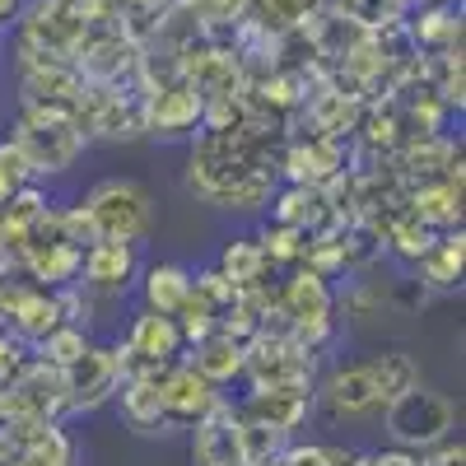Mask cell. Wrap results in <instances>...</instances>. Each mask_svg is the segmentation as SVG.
<instances>
[{
    "label": "cell",
    "mask_w": 466,
    "mask_h": 466,
    "mask_svg": "<svg viewBox=\"0 0 466 466\" xmlns=\"http://www.w3.org/2000/svg\"><path fill=\"white\" fill-rule=\"evenodd\" d=\"M85 145H89V136L80 131V122L70 112H56V107H24L19 127H15V149L24 154L33 177L66 173L80 159Z\"/></svg>",
    "instance_id": "obj_1"
},
{
    "label": "cell",
    "mask_w": 466,
    "mask_h": 466,
    "mask_svg": "<svg viewBox=\"0 0 466 466\" xmlns=\"http://www.w3.org/2000/svg\"><path fill=\"white\" fill-rule=\"evenodd\" d=\"M378 415H382L387 439H392L397 448H410V452L434 448L439 439L452 434V424H457L452 401L439 397V392H430V387H420V382H410L406 392H397Z\"/></svg>",
    "instance_id": "obj_2"
},
{
    "label": "cell",
    "mask_w": 466,
    "mask_h": 466,
    "mask_svg": "<svg viewBox=\"0 0 466 466\" xmlns=\"http://www.w3.org/2000/svg\"><path fill=\"white\" fill-rule=\"evenodd\" d=\"M243 378L252 387H299V392H313L318 387V355L303 350L294 336L257 331L243 345Z\"/></svg>",
    "instance_id": "obj_3"
},
{
    "label": "cell",
    "mask_w": 466,
    "mask_h": 466,
    "mask_svg": "<svg viewBox=\"0 0 466 466\" xmlns=\"http://www.w3.org/2000/svg\"><path fill=\"white\" fill-rule=\"evenodd\" d=\"M98 228V238H122V243H140L149 224H154V206L145 197V187L131 177H107L98 182L89 197L80 201Z\"/></svg>",
    "instance_id": "obj_4"
},
{
    "label": "cell",
    "mask_w": 466,
    "mask_h": 466,
    "mask_svg": "<svg viewBox=\"0 0 466 466\" xmlns=\"http://www.w3.org/2000/svg\"><path fill=\"white\" fill-rule=\"evenodd\" d=\"M112 350H116V364H122V378H127V373H140V369H164V364L182 360L187 345H182V331L168 313H149L145 308L131 322L127 340H116Z\"/></svg>",
    "instance_id": "obj_5"
},
{
    "label": "cell",
    "mask_w": 466,
    "mask_h": 466,
    "mask_svg": "<svg viewBox=\"0 0 466 466\" xmlns=\"http://www.w3.org/2000/svg\"><path fill=\"white\" fill-rule=\"evenodd\" d=\"M66 373V410H98L116 397V382H122V364H116L112 345H85V355L75 360Z\"/></svg>",
    "instance_id": "obj_6"
},
{
    "label": "cell",
    "mask_w": 466,
    "mask_h": 466,
    "mask_svg": "<svg viewBox=\"0 0 466 466\" xmlns=\"http://www.w3.org/2000/svg\"><path fill=\"white\" fill-rule=\"evenodd\" d=\"M201 112H206V94L191 80H168L159 89L145 94V131L149 136H197L201 131Z\"/></svg>",
    "instance_id": "obj_7"
},
{
    "label": "cell",
    "mask_w": 466,
    "mask_h": 466,
    "mask_svg": "<svg viewBox=\"0 0 466 466\" xmlns=\"http://www.w3.org/2000/svg\"><path fill=\"white\" fill-rule=\"evenodd\" d=\"M191 466H248L238 406L215 401L197 424H191Z\"/></svg>",
    "instance_id": "obj_8"
},
{
    "label": "cell",
    "mask_w": 466,
    "mask_h": 466,
    "mask_svg": "<svg viewBox=\"0 0 466 466\" xmlns=\"http://www.w3.org/2000/svg\"><path fill=\"white\" fill-rule=\"evenodd\" d=\"M350 168V149L340 136H299V140H285L280 159H276V173H285L289 182H308V187H327L331 177H340Z\"/></svg>",
    "instance_id": "obj_9"
},
{
    "label": "cell",
    "mask_w": 466,
    "mask_h": 466,
    "mask_svg": "<svg viewBox=\"0 0 466 466\" xmlns=\"http://www.w3.org/2000/svg\"><path fill=\"white\" fill-rule=\"evenodd\" d=\"M318 401H322V410H327L331 420H364V415H378V410L387 406L364 360L331 369V373L322 378V387H318Z\"/></svg>",
    "instance_id": "obj_10"
},
{
    "label": "cell",
    "mask_w": 466,
    "mask_h": 466,
    "mask_svg": "<svg viewBox=\"0 0 466 466\" xmlns=\"http://www.w3.org/2000/svg\"><path fill=\"white\" fill-rule=\"evenodd\" d=\"M140 270V257H136V243H122V238H98L85 248L80 257V276H85V289L94 294H116L122 299Z\"/></svg>",
    "instance_id": "obj_11"
},
{
    "label": "cell",
    "mask_w": 466,
    "mask_h": 466,
    "mask_svg": "<svg viewBox=\"0 0 466 466\" xmlns=\"http://www.w3.org/2000/svg\"><path fill=\"white\" fill-rule=\"evenodd\" d=\"M159 392H164V415H168V424H187V430L219 401V387L206 382L197 369L182 364V360H173V364L159 373Z\"/></svg>",
    "instance_id": "obj_12"
},
{
    "label": "cell",
    "mask_w": 466,
    "mask_h": 466,
    "mask_svg": "<svg viewBox=\"0 0 466 466\" xmlns=\"http://www.w3.org/2000/svg\"><path fill=\"white\" fill-rule=\"evenodd\" d=\"M164 369H140V373H127L122 382H116V406H122V420L136 434H168L173 430L168 415H164V392H159Z\"/></svg>",
    "instance_id": "obj_13"
},
{
    "label": "cell",
    "mask_w": 466,
    "mask_h": 466,
    "mask_svg": "<svg viewBox=\"0 0 466 466\" xmlns=\"http://www.w3.org/2000/svg\"><path fill=\"white\" fill-rule=\"evenodd\" d=\"M270 215H276V224H289L303 233H322V228L340 224L327 201V187H308V182H289L285 191H276L270 197Z\"/></svg>",
    "instance_id": "obj_14"
},
{
    "label": "cell",
    "mask_w": 466,
    "mask_h": 466,
    "mask_svg": "<svg viewBox=\"0 0 466 466\" xmlns=\"http://www.w3.org/2000/svg\"><path fill=\"white\" fill-rule=\"evenodd\" d=\"M238 410L270 424V430H280V434H294L308 420V410H313V392H299V387H252Z\"/></svg>",
    "instance_id": "obj_15"
},
{
    "label": "cell",
    "mask_w": 466,
    "mask_h": 466,
    "mask_svg": "<svg viewBox=\"0 0 466 466\" xmlns=\"http://www.w3.org/2000/svg\"><path fill=\"white\" fill-rule=\"evenodd\" d=\"M461 270H466V233L461 228H443L434 248L415 261V280L430 289V294H448L461 285Z\"/></svg>",
    "instance_id": "obj_16"
},
{
    "label": "cell",
    "mask_w": 466,
    "mask_h": 466,
    "mask_svg": "<svg viewBox=\"0 0 466 466\" xmlns=\"http://www.w3.org/2000/svg\"><path fill=\"white\" fill-rule=\"evenodd\" d=\"M276 299L285 303V313H289L294 322H303V318H331V313H336V289H331V280H322L318 270H308V266L285 270V280L276 285Z\"/></svg>",
    "instance_id": "obj_17"
},
{
    "label": "cell",
    "mask_w": 466,
    "mask_h": 466,
    "mask_svg": "<svg viewBox=\"0 0 466 466\" xmlns=\"http://www.w3.org/2000/svg\"><path fill=\"white\" fill-rule=\"evenodd\" d=\"M80 257L85 248H75V243H33L19 266L28 270V280H37L43 289H66V285H80Z\"/></svg>",
    "instance_id": "obj_18"
},
{
    "label": "cell",
    "mask_w": 466,
    "mask_h": 466,
    "mask_svg": "<svg viewBox=\"0 0 466 466\" xmlns=\"http://www.w3.org/2000/svg\"><path fill=\"white\" fill-rule=\"evenodd\" d=\"M406 210H410L420 224H430L434 233L461 228V187H452V182H443V177H430V182H420V187H406Z\"/></svg>",
    "instance_id": "obj_19"
},
{
    "label": "cell",
    "mask_w": 466,
    "mask_h": 466,
    "mask_svg": "<svg viewBox=\"0 0 466 466\" xmlns=\"http://www.w3.org/2000/svg\"><path fill=\"white\" fill-rule=\"evenodd\" d=\"M191 369H197L206 382H215V387L243 378V340H233V336H224L215 327L206 340L191 345Z\"/></svg>",
    "instance_id": "obj_20"
},
{
    "label": "cell",
    "mask_w": 466,
    "mask_h": 466,
    "mask_svg": "<svg viewBox=\"0 0 466 466\" xmlns=\"http://www.w3.org/2000/svg\"><path fill=\"white\" fill-rule=\"evenodd\" d=\"M140 294H145V308L149 313H177V308L191 299V270L187 266H177V261H159V266H149L145 270V285H140Z\"/></svg>",
    "instance_id": "obj_21"
},
{
    "label": "cell",
    "mask_w": 466,
    "mask_h": 466,
    "mask_svg": "<svg viewBox=\"0 0 466 466\" xmlns=\"http://www.w3.org/2000/svg\"><path fill=\"white\" fill-rule=\"evenodd\" d=\"M410 43L430 47V52L457 47L461 43V15L452 5H430V0H420V19L410 24Z\"/></svg>",
    "instance_id": "obj_22"
},
{
    "label": "cell",
    "mask_w": 466,
    "mask_h": 466,
    "mask_svg": "<svg viewBox=\"0 0 466 466\" xmlns=\"http://www.w3.org/2000/svg\"><path fill=\"white\" fill-rule=\"evenodd\" d=\"M219 270L238 285V294L243 289H252V285H261L266 280V257H261V243L257 238H228L224 243V252H219Z\"/></svg>",
    "instance_id": "obj_23"
},
{
    "label": "cell",
    "mask_w": 466,
    "mask_h": 466,
    "mask_svg": "<svg viewBox=\"0 0 466 466\" xmlns=\"http://www.w3.org/2000/svg\"><path fill=\"white\" fill-rule=\"evenodd\" d=\"M364 364H369V373H373V382H378L382 401H392L397 392H406L410 382H420L415 360L406 355V350H378V355H369Z\"/></svg>",
    "instance_id": "obj_24"
},
{
    "label": "cell",
    "mask_w": 466,
    "mask_h": 466,
    "mask_svg": "<svg viewBox=\"0 0 466 466\" xmlns=\"http://www.w3.org/2000/svg\"><path fill=\"white\" fill-rule=\"evenodd\" d=\"M10 466H70V439L61 434V424L52 420V424H43L19 452H15V461Z\"/></svg>",
    "instance_id": "obj_25"
},
{
    "label": "cell",
    "mask_w": 466,
    "mask_h": 466,
    "mask_svg": "<svg viewBox=\"0 0 466 466\" xmlns=\"http://www.w3.org/2000/svg\"><path fill=\"white\" fill-rule=\"evenodd\" d=\"M257 243H261L266 266H276V270H294V266L303 261L308 233H303V228H289V224H266Z\"/></svg>",
    "instance_id": "obj_26"
},
{
    "label": "cell",
    "mask_w": 466,
    "mask_h": 466,
    "mask_svg": "<svg viewBox=\"0 0 466 466\" xmlns=\"http://www.w3.org/2000/svg\"><path fill=\"white\" fill-rule=\"evenodd\" d=\"M182 5L197 15V24L206 28V37L233 33V28L252 15V0H182Z\"/></svg>",
    "instance_id": "obj_27"
},
{
    "label": "cell",
    "mask_w": 466,
    "mask_h": 466,
    "mask_svg": "<svg viewBox=\"0 0 466 466\" xmlns=\"http://www.w3.org/2000/svg\"><path fill=\"white\" fill-rule=\"evenodd\" d=\"M327 5H331V0H252V10H257L270 28H280V33L308 28Z\"/></svg>",
    "instance_id": "obj_28"
},
{
    "label": "cell",
    "mask_w": 466,
    "mask_h": 466,
    "mask_svg": "<svg viewBox=\"0 0 466 466\" xmlns=\"http://www.w3.org/2000/svg\"><path fill=\"white\" fill-rule=\"evenodd\" d=\"M336 15L350 19L355 28L378 33V28H387V24H401L406 0H336Z\"/></svg>",
    "instance_id": "obj_29"
},
{
    "label": "cell",
    "mask_w": 466,
    "mask_h": 466,
    "mask_svg": "<svg viewBox=\"0 0 466 466\" xmlns=\"http://www.w3.org/2000/svg\"><path fill=\"white\" fill-rule=\"evenodd\" d=\"M85 345H89V336H85L80 322H61L56 331H47L43 340H37V360H47L56 369H70L75 360L85 355Z\"/></svg>",
    "instance_id": "obj_30"
},
{
    "label": "cell",
    "mask_w": 466,
    "mask_h": 466,
    "mask_svg": "<svg viewBox=\"0 0 466 466\" xmlns=\"http://www.w3.org/2000/svg\"><path fill=\"white\" fill-rule=\"evenodd\" d=\"M345 313H350V322H373V318H382V308L392 303V285H378V280H355L345 289V299H336Z\"/></svg>",
    "instance_id": "obj_31"
},
{
    "label": "cell",
    "mask_w": 466,
    "mask_h": 466,
    "mask_svg": "<svg viewBox=\"0 0 466 466\" xmlns=\"http://www.w3.org/2000/svg\"><path fill=\"white\" fill-rule=\"evenodd\" d=\"M191 294H197L201 303H210L215 313H224V308H233L238 303V285H233L219 266H210V270H201V276H191Z\"/></svg>",
    "instance_id": "obj_32"
},
{
    "label": "cell",
    "mask_w": 466,
    "mask_h": 466,
    "mask_svg": "<svg viewBox=\"0 0 466 466\" xmlns=\"http://www.w3.org/2000/svg\"><path fill=\"white\" fill-rule=\"evenodd\" d=\"M276 461L280 466H327V448L322 443H285Z\"/></svg>",
    "instance_id": "obj_33"
},
{
    "label": "cell",
    "mask_w": 466,
    "mask_h": 466,
    "mask_svg": "<svg viewBox=\"0 0 466 466\" xmlns=\"http://www.w3.org/2000/svg\"><path fill=\"white\" fill-rule=\"evenodd\" d=\"M424 466H466V448H461V439H439L434 448H424V457H420Z\"/></svg>",
    "instance_id": "obj_34"
},
{
    "label": "cell",
    "mask_w": 466,
    "mask_h": 466,
    "mask_svg": "<svg viewBox=\"0 0 466 466\" xmlns=\"http://www.w3.org/2000/svg\"><path fill=\"white\" fill-rule=\"evenodd\" d=\"M364 466H424V461H420V452H410V448H397V443H392L387 452H369V457H364Z\"/></svg>",
    "instance_id": "obj_35"
},
{
    "label": "cell",
    "mask_w": 466,
    "mask_h": 466,
    "mask_svg": "<svg viewBox=\"0 0 466 466\" xmlns=\"http://www.w3.org/2000/svg\"><path fill=\"white\" fill-rule=\"evenodd\" d=\"M173 0H122V10H140V15H164Z\"/></svg>",
    "instance_id": "obj_36"
},
{
    "label": "cell",
    "mask_w": 466,
    "mask_h": 466,
    "mask_svg": "<svg viewBox=\"0 0 466 466\" xmlns=\"http://www.w3.org/2000/svg\"><path fill=\"white\" fill-rule=\"evenodd\" d=\"M19 10H24V0H0V28H5Z\"/></svg>",
    "instance_id": "obj_37"
}]
</instances>
